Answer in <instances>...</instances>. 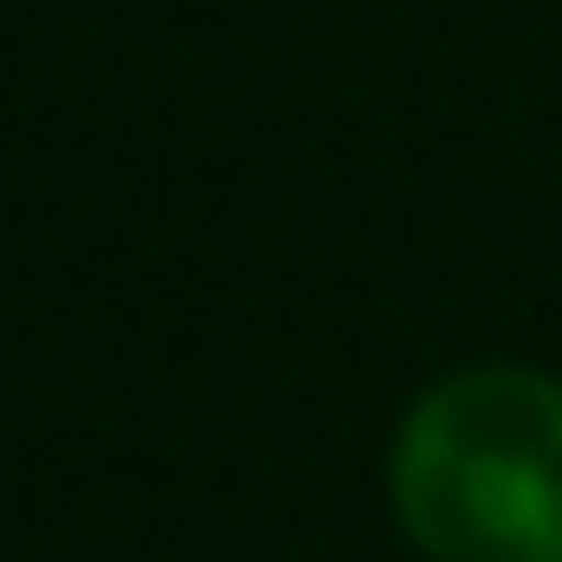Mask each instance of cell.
Instances as JSON below:
<instances>
[{
  "label": "cell",
  "instance_id": "cell-1",
  "mask_svg": "<svg viewBox=\"0 0 562 562\" xmlns=\"http://www.w3.org/2000/svg\"><path fill=\"white\" fill-rule=\"evenodd\" d=\"M394 516L431 562H562V384L469 366L413 403Z\"/></svg>",
  "mask_w": 562,
  "mask_h": 562
}]
</instances>
